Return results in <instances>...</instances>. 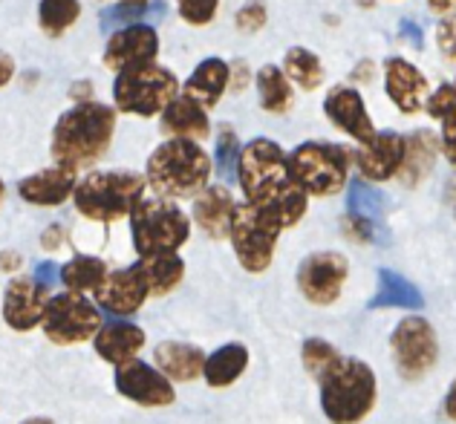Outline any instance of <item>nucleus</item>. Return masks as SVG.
Listing matches in <instances>:
<instances>
[{
	"mask_svg": "<svg viewBox=\"0 0 456 424\" xmlns=\"http://www.w3.org/2000/svg\"><path fill=\"white\" fill-rule=\"evenodd\" d=\"M237 185L243 191L246 202L260 205L283 228H292L306 216L309 193L289 174V153L266 136L243 144Z\"/></svg>",
	"mask_w": 456,
	"mask_h": 424,
	"instance_id": "1",
	"label": "nucleus"
},
{
	"mask_svg": "<svg viewBox=\"0 0 456 424\" xmlns=\"http://www.w3.org/2000/svg\"><path fill=\"white\" fill-rule=\"evenodd\" d=\"M116 133V110L102 102H78L73 110L58 116L53 127L50 153L55 165L87 171L104 159Z\"/></svg>",
	"mask_w": 456,
	"mask_h": 424,
	"instance_id": "2",
	"label": "nucleus"
},
{
	"mask_svg": "<svg viewBox=\"0 0 456 424\" xmlns=\"http://www.w3.org/2000/svg\"><path fill=\"white\" fill-rule=\"evenodd\" d=\"M214 171L211 156L202 151L197 139H167L148 156L145 176L156 197L167 200H194L202 188H208Z\"/></svg>",
	"mask_w": 456,
	"mask_h": 424,
	"instance_id": "3",
	"label": "nucleus"
},
{
	"mask_svg": "<svg viewBox=\"0 0 456 424\" xmlns=\"http://www.w3.org/2000/svg\"><path fill=\"white\" fill-rule=\"evenodd\" d=\"M321 410L332 424H358L376 410L379 381L370 363L362 358H341L318 381Z\"/></svg>",
	"mask_w": 456,
	"mask_h": 424,
	"instance_id": "4",
	"label": "nucleus"
},
{
	"mask_svg": "<svg viewBox=\"0 0 456 424\" xmlns=\"http://www.w3.org/2000/svg\"><path fill=\"white\" fill-rule=\"evenodd\" d=\"M145 188L148 176L136 171H93L78 179L73 202L81 216L110 225L130 216V211L145 200Z\"/></svg>",
	"mask_w": 456,
	"mask_h": 424,
	"instance_id": "5",
	"label": "nucleus"
},
{
	"mask_svg": "<svg viewBox=\"0 0 456 424\" xmlns=\"http://www.w3.org/2000/svg\"><path fill=\"white\" fill-rule=\"evenodd\" d=\"M127 220H130V237H134V249L139 257L179 251L191 237L188 214L179 208L176 200H167V197L142 200L136 208L130 211Z\"/></svg>",
	"mask_w": 456,
	"mask_h": 424,
	"instance_id": "6",
	"label": "nucleus"
},
{
	"mask_svg": "<svg viewBox=\"0 0 456 424\" xmlns=\"http://www.w3.org/2000/svg\"><path fill=\"white\" fill-rule=\"evenodd\" d=\"M355 153L335 142H304L289 153V174L309 197H335L350 182Z\"/></svg>",
	"mask_w": 456,
	"mask_h": 424,
	"instance_id": "7",
	"label": "nucleus"
},
{
	"mask_svg": "<svg viewBox=\"0 0 456 424\" xmlns=\"http://www.w3.org/2000/svg\"><path fill=\"white\" fill-rule=\"evenodd\" d=\"M176 95H179L176 76L167 67H159L156 61L116 72L113 102L118 113H130L142 118L159 116Z\"/></svg>",
	"mask_w": 456,
	"mask_h": 424,
	"instance_id": "8",
	"label": "nucleus"
},
{
	"mask_svg": "<svg viewBox=\"0 0 456 424\" xmlns=\"http://www.w3.org/2000/svg\"><path fill=\"white\" fill-rule=\"evenodd\" d=\"M283 232L286 228L260 205L237 202L232 214V232H228L237 263L248 274H263L274 260V249H278Z\"/></svg>",
	"mask_w": 456,
	"mask_h": 424,
	"instance_id": "9",
	"label": "nucleus"
},
{
	"mask_svg": "<svg viewBox=\"0 0 456 424\" xmlns=\"http://www.w3.org/2000/svg\"><path fill=\"white\" fill-rule=\"evenodd\" d=\"M104 326V314L99 303L87 300L81 292H61L53 295L46 303L41 330L55 347H73L93 341Z\"/></svg>",
	"mask_w": 456,
	"mask_h": 424,
	"instance_id": "10",
	"label": "nucleus"
},
{
	"mask_svg": "<svg viewBox=\"0 0 456 424\" xmlns=\"http://www.w3.org/2000/svg\"><path fill=\"white\" fill-rule=\"evenodd\" d=\"M393 363L404 381H422L439 361V338L422 314H407L390 335Z\"/></svg>",
	"mask_w": 456,
	"mask_h": 424,
	"instance_id": "11",
	"label": "nucleus"
},
{
	"mask_svg": "<svg viewBox=\"0 0 456 424\" xmlns=\"http://www.w3.org/2000/svg\"><path fill=\"white\" fill-rule=\"evenodd\" d=\"M350 277V263L338 251H315L297 265V292L312 306H332Z\"/></svg>",
	"mask_w": 456,
	"mask_h": 424,
	"instance_id": "12",
	"label": "nucleus"
},
{
	"mask_svg": "<svg viewBox=\"0 0 456 424\" xmlns=\"http://www.w3.org/2000/svg\"><path fill=\"white\" fill-rule=\"evenodd\" d=\"M116 390L118 395H125L127 402H134L139 407H171L176 402L174 381L156 367V363L130 358L116 367Z\"/></svg>",
	"mask_w": 456,
	"mask_h": 424,
	"instance_id": "13",
	"label": "nucleus"
},
{
	"mask_svg": "<svg viewBox=\"0 0 456 424\" xmlns=\"http://www.w3.org/2000/svg\"><path fill=\"white\" fill-rule=\"evenodd\" d=\"M50 286H44L38 277L18 274L4 289V321L9 330L29 332L41 326L46 303H50Z\"/></svg>",
	"mask_w": 456,
	"mask_h": 424,
	"instance_id": "14",
	"label": "nucleus"
},
{
	"mask_svg": "<svg viewBox=\"0 0 456 424\" xmlns=\"http://www.w3.org/2000/svg\"><path fill=\"white\" fill-rule=\"evenodd\" d=\"M407 151V136L395 130H376V136L370 142L358 144L355 167L367 182H390L399 176L402 162Z\"/></svg>",
	"mask_w": 456,
	"mask_h": 424,
	"instance_id": "15",
	"label": "nucleus"
},
{
	"mask_svg": "<svg viewBox=\"0 0 456 424\" xmlns=\"http://www.w3.org/2000/svg\"><path fill=\"white\" fill-rule=\"evenodd\" d=\"M159 55V35L153 23H130L110 35L104 46V67L122 72L139 64H151Z\"/></svg>",
	"mask_w": 456,
	"mask_h": 424,
	"instance_id": "16",
	"label": "nucleus"
},
{
	"mask_svg": "<svg viewBox=\"0 0 456 424\" xmlns=\"http://www.w3.org/2000/svg\"><path fill=\"white\" fill-rule=\"evenodd\" d=\"M93 298L102 306V312L113 314V318H134L151 298V289L134 263V265H127V269L107 274V281Z\"/></svg>",
	"mask_w": 456,
	"mask_h": 424,
	"instance_id": "17",
	"label": "nucleus"
},
{
	"mask_svg": "<svg viewBox=\"0 0 456 424\" xmlns=\"http://www.w3.org/2000/svg\"><path fill=\"white\" fill-rule=\"evenodd\" d=\"M323 116H327L341 133L355 139L358 144L376 136L373 118L367 113L362 93L350 87V84H335V87L327 93V99H323Z\"/></svg>",
	"mask_w": 456,
	"mask_h": 424,
	"instance_id": "18",
	"label": "nucleus"
},
{
	"mask_svg": "<svg viewBox=\"0 0 456 424\" xmlns=\"http://www.w3.org/2000/svg\"><path fill=\"white\" fill-rule=\"evenodd\" d=\"M384 90H387V99L395 104V110H402L407 116L422 110L430 95L428 78L422 72H419L411 61L395 58V55L384 61Z\"/></svg>",
	"mask_w": 456,
	"mask_h": 424,
	"instance_id": "19",
	"label": "nucleus"
},
{
	"mask_svg": "<svg viewBox=\"0 0 456 424\" xmlns=\"http://www.w3.org/2000/svg\"><path fill=\"white\" fill-rule=\"evenodd\" d=\"M78 185V171L64 165H53L44 167V171L32 174L27 179L18 182V193L23 202L38 205V208H55V205H64L67 200H73Z\"/></svg>",
	"mask_w": 456,
	"mask_h": 424,
	"instance_id": "20",
	"label": "nucleus"
},
{
	"mask_svg": "<svg viewBox=\"0 0 456 424\" xmlns=\"http://www.w3.org/2000/svg\"><path fill=\"white\" fill-rule=\"evenodd\" d=\"M159 125L162 133L167 139H197V142H206L211 136V121H208V110L202 107L197 99H191L188 93H179L176 99L165 107L159 113Z\"/></svg>",
	"mask_w": 456,
	"mask_h": 424,
	"instance_id": "21",
	"label": "nucleus"
},
{
	"mask_svg": "<svg viewBox=\"0 0 456 424\" xmlns=\"http://www.w3.org/2000/svg\"><path fill=\"white\" fill-rule=\"evenodd\" d=\"M93 347L102 361L118 367V363H125L142 353V347H145V330L136 326L130 318H116L102 326L99 335L93 338Z\"/></svg>",
	"mask_w": 456,
	"mask_h": 424,
	"instance_id": "22",
	"label": "nucleus"
},
{
	"mask_svg": "<svg viewBox=\"0 0 456 424\" xmlns=\"http://www.w3.org/2000/svg\"><path fill=\"white\" fill-rule=\"evenodd\" d=\"M234 197L225 185H208L194 197V223L211 240H225L232 232Z\"/></svg>",
	"mask_w": 456,
	"mask_h": 424,
	"instance_id": "23",
	"label": "nucleus"
},
{
	"mask_svg": "<svg viewBox=\"0 0 456 424\" xmlns=\"http://www.w3.org/2000/svg\"><path fill=\"white\" fill-rule=\"evenodd\" d=\"M206 358L208 355L197 344L185 341H162L153 349V363L176 384L197 381L202 370H206Z\"/></svg>",
	"mask_w": 456,
	"mask_h": 424,
	"instance_id": "24",
	"label": "nucleus"
},
{
	"mask_svg": "<svg viewBox=\"0 0 456 424\" xmlns=\"http://www.w3.org/2000/svg\"><path fill=\"white\" fill-rule=\"evenodd\" d=\"M228 84H232V64L223 58H206V61H200L194 72H191L183 93H188L191 99H197L206 110H214L225 95Z\"/></svg>",
	"mask_w": 456,
	"mask_h": 424,
	"instance_id": "25",
	"label": "nucleus"
},
{
	"mask_svg": "<svg viewBox=\"0 0 456 424\" xmlns=\"http://www.w3.org/2000/svg\"><path fill=\"white\" fill-rule=\"evenodd\" d=\"M439 136H434L430 130H416L407 136V151H404V162H402V171L399 179L404 188H416L430 176L434 171V162H436V153H439Z\"/></svg>",
	"mask_w": 456,
	"mask_h": 424,
	"instance_id": "26",
	"label": "nucleus"
},
{
	"mask_svg": "<svg viewBox=\"0 0 456 424\" xmlns=\"http://www.w3.org/2000/svg\"><path fill=\"white\" fill-rule=\"evenodd\" d=\"M136 269L145 277L151 289V298H165L185 281V260L179 257V251L171 254H151V257H139Z\"/></svg>",
	"mask_w": 456,
	"mask_h": 424,
	"instance_id": "27",
	"label": "nucleus"
},
{
	"mask_svg": "<svg viewBox=\"0 0 456 424\" xmlns=\"http://www.w3.org/2000/svg\"><path fill=\"white\" fill-rule=\"evenodd\" d=\"M425 306L422 292L407 281V277L395 274L393 269L379 272V292L367 303V309H413L419 312Z\"/></svg>",
	"mask_w": 456,
	"mask_h": 424,
	"instance_id": "28",
	"label": "nucleus"
},
{
	"mask_svg": "<svg viewBox=\"0 0 456 424\" xmlns=\"http://www.w3.org/2000/svg\"><path fill=\"white\" fill-rule=\"evenodd\" d=\"M246 367H248V349L243 344H225L206 358L202 379L214 390H223V387H232L246 372Z\"/></svg>",
	"mask_w": 456,
	"mask_h": 424,
	"instance_id": "29",
	"label": "nucleus"
},
{
	"mask_svg": "<svg viewBox=\"0 0 456 424\" xmlns=\"http://www.w3.org/2000/svg\"><path fill=\"white\" fill-rule=\"evenodd\" d=\"M255 81H257V95H260L263 110L274 116H283L292 110V104H295L292 78L286 76L281 67H274V64L260 67Z\"/></svg>",
	"mask_w": 456,
	"mask_h": 424,
	"instance_id": "30",
	"label": "nucleus"
},
{
	"mask_svg": "<svg viewBox=\"0 0 456 424\" xmlns=\"http://www.w3.org/2000/svg\"><path fill=\"white\" fill-rule=\"evenodd\" d=\"M107 263L102 257H93V254H76L73 260L61 265V283L69 292H81V295H95L107 281Z\"/></svg>",
	"mask_w": 456,
	"mask_h": 424,
	"instance_id": "31",
	"label": "nucleus"
},
{
	"mask_svg": "<svg viewBox=\"0 0 456 424\" xmlns=\"http://www.w3.org/2000/svg\"><path fill=\"white\" fill-rule=\"evenodd\" d=\"M283 72L292 78L295 87L301 90H318L323 84V64L321 58L306 50V46H292V50H286L283 55Z\"/></svg>",
	"mask_w": 456,
	"mask_h": 424,
	"instance_id": "32",
	"label": "nucleus"
},
{
	"mask_svg": "<svg viewBox=\"0 0 456 424\" xmlns=\"http://www.w3.org/2000/svg\"><path fill=\"white\" fill-rule=\"evenodd\" d=\"M81 18V0H41L38 4V27L46 38H61L76 27Z\"/></svg>",
	"mask_w": 456,
	"mask_h": 424,
	"instance_id": "33",
	"label": "nucleus"
},
{
	"mask_svg": "<svg viewBox=\"0 0 456 424\" xmlns=\"http://www.w3.org/2000/svg\"><path fill=\"white\" fill-rule=\"evenodd\" d=\"M346 214L364 216V220H376L381 223L384 214H387V197L373 188V182H367L364 176L350 182V197H346Z\"/></svg>",
	"mask_w": 456,
	"mask_h": 424,
	"instance_id": "34",
	"label": "nucleus"
},
{
	"mask_svg": "<svg viewBox=\"0 0 456 424\" xmlns=\"http://www.w3.org/2000/svg\"><path fill=\"white\" fill-rule=\"evenodd\" d=\"M162 15H165L162 4L136 6V4H122V0H118L116 6L102 12L99 20H102V29H122V27H130V23H156Z\"/></svg>",
	"mask_w": 456,
	"mask_h": 424,
	"instance_id": "35",
	"label": "nucleus"
},
{
	"mask_svg": "<svg viewBox=\"0 0 456 424\" xmlns=\"http://www.w3.org/2000/svg\"><path fill=\"white\" fill-rule=\"evenodd\" d=\"M240 156H243V144L232 125L217 127V142H214V171L223 179H237Z\"/></svg>",
	"mask_w": 456,
	"mask_h": 424,
	"instance_id": "36",
	"label": "nucleus"
},
{
	"mask_svg": "<svg viewBox=\"0 0 456 424\" xmlns=\"http://www.w3.org/2000/svg\"><path fill=\"white\" fill-rule=\"evenodd\" d=\"M341 358H344V355L338 353V349H335L332 344L323 341V338H306L304 347H301V361H304L306 372H309L315 381H321L323 375H327Z\"/></svg>",
	"mask_w": 456,
	"mask_h": 424,
	"instance_id": "37",
	"label": "nucleus"
},
{
	"mask_svg": "<svg viewBox=\"0 0 456 424\" xmlns=\"http://www.w3.org/2000/svg\"><path fill=\"white\" fill-rule=\"evenodd\" d=\"M344 234L353 237L355 242H387V228H384V223H376V220H364V216H355V214H346L344 220Z\"/></svg>",
	"mask_w": 456,
	"mask_h": 424,
	"instance_id": "38",
	"label": "nucleus"
},
{
	"mask_svg": "<svg viewBox=\"0 0 456 424\" xmlns=\"http://www.w3.org/2000/svg\"><path fill=\"white\" fill-rule=\"evenodd\" d=\"M176 9L188 27H208L217 18L220 0H176Z\"/></svg>",
	"mask_w": 456,
	"mask_h": 424,
	"instance_id": "39",
	"label": "nucleus"
},
{
	"mask_svg": "<svg viewBox=\"0 0 456 424\" xmlns=\"http://www.w3.org/2000/svg\"><path fill=\"white\" fill-rule=\"evenodd\" d=\"M425 110L430 113V118H436L442 121L445 116H451L456 110V81H445V84H439V87L428 95V102H425Z\"/></svg>",
	"mask_w": 456,
	"mask_h": 424,
	"instance_id": "40",
	"label": "nucleus"
},
{
	"mask_svg": "<svg viewBox=\"0 0 456 424\" xmlns=\"http://www.w3.org/2000/svg\"><path fill=\"white\" fill-rule=\"evenodd\" d=\"M266 6L260 4V0H251V4H246L243 9L237 12V29L240 32H260L263 27H266Z\"/></svg>",
	"mask_w": 456,
	"mask_h": 424,
	"instance_id": "41",
	"label": "nucleus"
},
{
	"mask_svg": "<svg viewBox=\"0 0 456 424\" xmlns=\"http://www.w3.org/2000/svg\"><path fill=\"white\" fill-rule=\"evenodd\" d=\"M439 125H442V136H439L442 156H445V162L456 171V110L442 118Z\"/></svg>",
	"mask_w": 456,
	"mask_h": 424,
	"instance_id": "42",
	"label": "nucleus"
},
{
	"mask_svg": "<svg viewBox=\"0 0 456 424\" xmlns=\"http://www.w3.org/2000/svg\"><path fill=\"white\" fill-rule=\"evenodd\" d=\"M436 44H439V53L456 64V18L439 20V27H436Z\"/></svg>",
	"mask_w": 456,
	"mask_h": 424,
	"instance_id": "43",
	"label": "nucleus"
},
{
	"mask_svg": "<svg viewBox=\"0 0 456 424\" xmlns=\"http://www.w3.org/2000/svg\"><path fill=\"white\" fill-rule=\"evenodd\" d=\"M246 84H248L246 61H234V64H232V84H228V90H232V93H243Z\"/></svg>",
	"mask_w": 456,
	"mask_h": 424,
	"instance_id": "44",
	"label": "nucleus"
},
{
	"mask_svg": "<svg viewBox=\"0 0 456 424\" xmlns=\"http://www.w3.org/2000/svg\"><path fill=\"white\" fill-rule=\"evenodd\" d=\"M12 78H15V58L9 53H0V87H6Z\"/></svg>",
	"mask_w": 456,
	"mask_h": 424,
	"instance_id": "45",
	"label": "nucleus"
},
{
	"mask_svg": "<svg viewBox=\"0 0 456 424\" xmlns=\"http://www.w3.org/2000/svg\"><path fill=\"white\" fill-rule=\"evenodd\" d=\"M64 242V228L61 225H50L44 232V237H41V246L44 249H58Z\"/></svg>",
	"mask_w": 456,
	"mask_h": 424,
	"instance_id": "46",
	"label": "nucleus"
},
{
	"mask_svg": "<svg viewBox=\"0 0 456 424\" xmlns=\"http://www.w3.org/2000/svg\"><path fill=\"white\" fill-rule=\"evenodd\" d=\"M18 265H20V254L18 251H0V272H18Z\"/></svg>",
	"mask_w": 456,
	"mask_h": 424,
	"instance_id": "47",
	"label": "nucleus"
},
{
	"mask_svg": "<svg viewBox=\"0 0 456 424\" xmlns=\"http://www.w3.org/2000/svg\"><path fill=\"white\" fill-rule=\"evenodd\" d=\"M90 95H93V84L90 81H78L69 87V99H76V102H90Z\"/></svg>",
	"mask_w": 456,
	"mask_h": 424,
	"instance_id": "48",
	"label": "nucleus"
},
{
	"mask_svg": "<svg viewBox=\"0 0 456 424\" xmlns=\"http://www.w3.org/2000/svg\"><path fill=\"white\" fill-rule=\"evenodd\" d=\"M442 410H445V416H448L451 421H456V379H453V384L448 387L445 402H442Z\"/></svg>",
	"mask_w": 456,
	"mask_h": 424,
	"instance_id": "49",
	"label": "nucleus"
},
{
	"mask_svg": "<svg viewBox=\"0 0 456 424\" xmlns=\"http://www.w3.org/2000/svg\"><path fill=\"white\" fill-rule=\"evenodd\" d=\"M428 6L436 12V15H448L456 9V0H428Z\"/></svg>",
	"mask_w": 456,
	"mask_h": 424,
	"instance_id": "50",
	"label": "nucleus"
},
{
	"mask_svg": "<svg viewBox=\"0 0 456 424\" xmlns=\"http://www.w3.org/2000/svg\"><path fill=\"white\" fill-rule=\"evenodd\" d=\"M20 424H55V421L46 419V416H32V419H23Z\"/></svg>",
	"mask_w": 456,
	"mask_h": 424,
	"instance_id": "51",
	"label": "nucleus"
},
{
	"mask_svg": "<svg viewBox=\"0 0 456 424\" xmlns=\"http://www.w3.org/2000/svg\"><path fill=\"white\" fill-rule=\"evenodd\" d=\"M367 69H370V64H362V67H358L355 78H358V81H364V78H367Z\"/></svg>",
	"mask_w": 456,
	"mask_h": 424,
	"instance_id": "52",
	"label": "nucleus"
},
{
	"mask_svg": "<svg viewBox=\"0 0 456 424\" xmlns=\"http://www.w3.org/2000/svg\"><path fill=\"white\" fill-rule=\"evenodd\" d=\"M448 197H451V205H453V216H456V185H451V193H448Z\"/></svg>",
	"mask_w": 456,
	"mask_h": 424,
	"instance_id": "53",
	"label": "nucleus"
},
{
	"mask_svg": "<svg viewBox=\"0 0 456 424\" xmlns=\"http://www.w3.org/2000/svg\"><path fill=\"white\" fill-rule=\"evenodd\" d=\"M122 4H136V6H145V4H151V0H122Z\"/></svg>",
	"mask_w": 456,
	"mask_h": 424,
	"instance_id": "54",
	"label": "nucleus"
},
{
	"mask_svg": "<svg viewBox=\"0 0 456 424\" xmlns=\"http://www.w3.org/2000/svg\"><path fill=\"white\" fill-rule=\"evenodd\" d=\"M4 197H6V185H4V179H0V205H4Z\"/></svg>",
	"mask_w": 456,
	"mask_h": 424,
	"instance_id": "55",
	"label": "nucleus"
}]
</instances>
